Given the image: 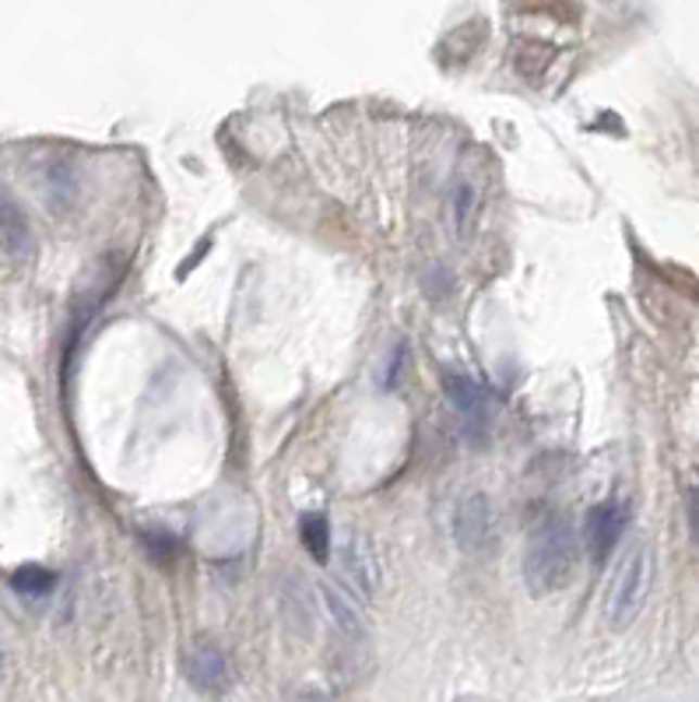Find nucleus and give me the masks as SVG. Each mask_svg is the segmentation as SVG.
Returning a JSON list of instances; mask_svg holds the SVG:
<instances>
[{
    "mask_svg": "<svg viewBox=\"0 0 699 702\" xmlns=\"http://www.w3.org/2000/svg\"><path fill=\"white\" fill-rule=\"evenodd\" d=\"M443 391H446V397H450V405H454L460 414H468V418H482L485 397H482V391H479V386H474L468 376H457V372H446V376H443Z\"/></svg>",
    "mask_w": 699,
    "mask_h": 702,
    "instance_id": "1a4fd4ad",
    "label": "nucleus"
},
{
    "mask_svg": "<svg viewBox=\"0 0 699 702\" xmlns=\"http://www.w3.org/2000/svg\"><path fill=\"white\" fill-rule=\"evenodd\" d=\"M622 531H626V506L622 502H601L587 513L584 537H587V551L594 562H605L622 541Z\"/></svg>",
    "mask_w": 699,
    "mask_h": 702,
    "instance_id": "39448f33",
    "label": "nucleus"
},
{
    "mask_svg": "<svg viewBox=\"0 0 699 702\" xmlns=\"http://www.w3.org/2000/svg\"><path fill=\"white\" fill-rule=\"evenodd\" d=\"M576 576V541L573 527L562 516H545L528 537L524 579L534 597L559 593Z\"/></svg>",
    "mask_w": 699,
    "mask_h": 702,
    "instance_id": "f257e3e1",
    "label": "nucleus"
},
{
    "mask_svg": "<svg viewBox=\"0 0 699 702\" xmlns=\"http://www.w3.org/2000/svg\"><path fill=\"white\" fill-rule=\"evenodd\" d=\"M686 513H689V531H692V541L699 545V488H692L686 496Z\"/></svg>",
    "mask_w": 699,
    "mask_h": 702,
    "instance_id": "4468645a",
    "label": "nucleus"
},
{
    "mask_svg": "<svg viewBox=\"0 0 699 702\" xmlns=\"http://www.w3.org/2000/svg\"><path fill=\"white\" fill-rule=\"evenodd\" d=\"M653 584V551L647 545H639L630 551V559L619 565V573L608 587V601H605V615L612 629H626L636 622L639 608H644L647 593Z\"/></svg>",
    "mask_w": 699,
    "mask_h": 702,
    "instance_id": "f03ea898",
    "label": "nucleus"
},
{
    "mask_svg": "<svg viewBox=\"0 0 699 702\" xmlns=\"http://www.w3.org/2000/svg\"><path fill=\"white\" fill-rule=\"evenodd\" d=\"M300 537H303V548H306L317 562L331 559V527H327V520H323L320 513H306V516L300 520Z\"/></svg>",
    "mask_w": 699,
    "mask_h": 702,
    "instance_id": "9b49d317",
    "label": "nucleus"
},
{
    "mask_svg": "<svg viewBox=\"0 0 699 702\" xmlns=\"http://www.w3.org/2000/svg\"><path fill=\"white\" fill-rule=\"evenodd\" d=\"M141 541L148 548V556H152L155 562H169L173 559V551H176V541L166 534V531H158V527H148L141 534Z\"/></svg>",
    "mask_w": 699,
    "mask_h": 702,
    "instance_id": "ddd939ff",
    "label": "nucleus"
},
{
    "mask_svg": "<svg viewBox=\"0 0 699 702\" xmlns=\"http://www.w3.org/2000/svg\"><path fill=\"white\" fill-rule=\"evenodd\" d=\"M183 671H187V681L204 695H226L229 685H232V671H229L226 653L207 647V643H198V647L187 650Z\"/></svg>",
    "mask_w": 699,
    "mask_h": 702,
    "instance_id": "20e7f679",
    "label": "nucleus"
},
{
    "mask_svg": "<svg viewBox=\"0 0 699 702\" xmlns=\"http://www.w3.org/2000/svg\"><path fill=\"white\" fill-rule=\"evenodd\" d=\"M53 587H56V576L47 570V565L28 562V565H22V570L11 573V590L22 593V597H47V593H53Z\"/></svg>",
    "mask_w": 699,
    "mask_h": 702,
    "instance_id": "9d476101",
    "label": "nucleus"
},
{
    "mask_svg": "<svg viewBox=\"0 0 699 702\" xmlns=\"http://www.w3.org/2000/svg\"><path fill=\"white\" fill-rule=\"evenodd\" d=\"M345 576L352 579V587L359 590L363 597H373L380 587V562L373 545L366 541L363 534H355L352 541L345 545Z\"/></svg>",
    "mask_w": 699,
    "mask_h": 702,
    "instance_id": "0eeeda50",
    "label": "nucleus"
},
{
    "mask_svg": "<svg viewBox=\"0 0 699 702\" xmlns=\"http://www.w3.org/2000/svg\"><path fill=\"white\" fill-rule=\"evenodd\" d=\"M474 207H479V193H474L471 187H457V193H454V226L460 229V235L471 232Z\"/></svg>",
    "mask_w": 699,
    "mask_h": 702,
    "instance_id": "f8f14e48",
    "label": "nucleus"
},
{
    "mask_svg": "<svg viewBox=\"0 0 699 702\" xmlns=\"http://www.w3.org/2000/svg\"><path fill=\"white\" fill-rule=\"evenodd\" d=\"M454 541L465 556H485L496 545V510L488 496L474 492L454 513Z\"/></svg>",
    "mask_w": 699,
    "mask_h": 702,
    "instance_id": "7ed1b4c3",
    "label": "nucleus"
},
{
    "mask_svg": "<svg viewBox=\"0 0 699 702\" xmlns=\"http://www.w3.org/2000/svg\"><path fill=\"white\" fill-rule=\"evenodd\" d=\"M0 246H4L11 257H28L36 246L33 221H28L25 207L14 201L4 187H0Z\"/></svg>",
    "mask_w": 699,
    "mask_h": 702,
    "instance_id": "423d86ee",
    "label": "nucleus"
},
{
    "mask_svg": "<svg viewBox=\"0 0 699 702\" xmlns=\"http://www.w3.org/2000/svg\"><path fill=\"white\" fill-rule=\"evenodd\" d=\"M320 597H323L327 611H331V622L338 625L341 636H345V639H366V622H363L359 611L345 601V597H341L331 584H320Z\"/></svg>",
    "mask_w": 699,
    "mask_h": 702,
    "instance_id": "6e6552de",
    "label": "nucleus"
}]
</instances>
